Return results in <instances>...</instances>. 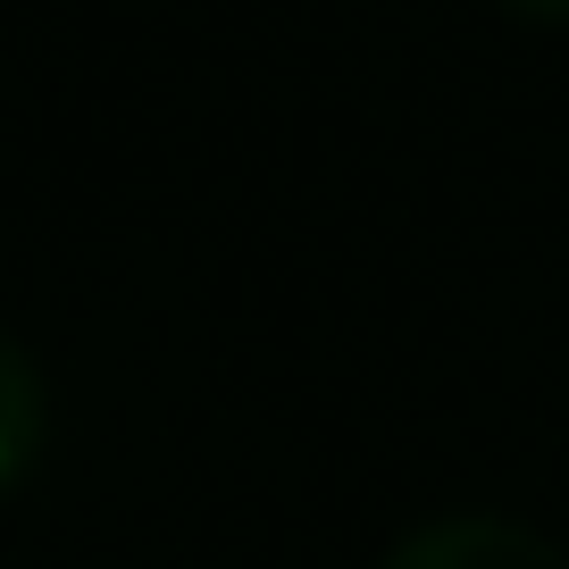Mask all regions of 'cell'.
I'll use <instances>...</instances> for the list:
<instances>
[{
    "mask_svg": "<svg viewBox=\"0 0 569 569\" xmlns=\"http://www.w3.org/2000/svg\"><path fill=\"white\" fill-rule=\"evenodd\" d=\"M386 569H569V552L552 536H536L528 519L461 511V519H427L386 552Z\"/></svg>",
    "mask_w": 569,
    "mask_h": 569,
    "instance_id": "cell-1",
    "label": "cell"
},
{
    "mask_svg": "<svg viewBox=\"0 0 569 569\" xmlns=\"http://www.w3.org/2000/svg\"><path fill=\"white\" fill-rule=\"evenodd\" d=\"M42 452V369L0 336V495L34 469Z\"/></svg>",
    "mask_w": 569,
    "mask_h": 569,
    "instance_id": "cell-2",
    "label": "cell"
},
{
    "mask_svg": "<svg viewBox=\"0 0 569 569\" xmlns=\"http://www.w3.org/2000/svg\"><path fill=\"white\" fill-rule=\"evenodd\" d=\"M511 18H528V26H569V0H502Z\"/></svg>",
    "mask_w": 569,
    "mask_h": 569,
    "instance_id": "cell-3",
    "label": "cell"
}]
</instances>
